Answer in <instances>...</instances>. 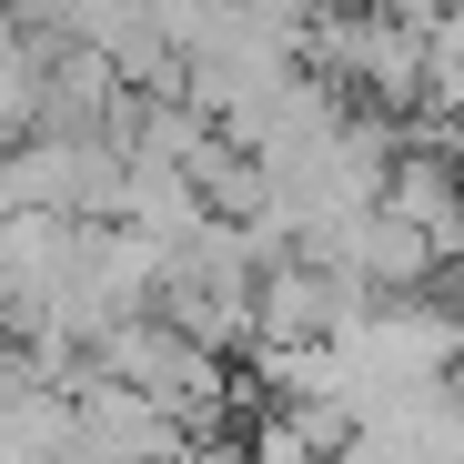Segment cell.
Here are the masks:
<instances>
[{"instance_id":"cell-1","label":"cell","mask_w":464,"mask_h":464,"mask_svg":"<svg viewBox=\"0 0 464 464\" xmlns=\"http://www.w3.org/2000/svg\"><path fill=\"white\" fill-rule=\"evenodd\" d=\"M363 303H373V293L343 283L334 263H314V253H273V263L253 273V353H263V343H334Z\"/></svg>"},{"instance_id":"cell-2","label":"cell","mask_w":464,"mask_h":464,"mask_svg":"<svg viewBox=\"0 0 464 464\" xmlns=\"http://www.w3.org/2000/svg\"><path fill=\"white\" fill-rule=\"evenodd\" d=\"M414 131H464V0L424 31V82H414Z\"/></svg>"},{"instance_id":"cell-3","label":"cell","mask_w":464,"mask_h":464,"mask_svg":"<svg viewBox=\"0 0 464 464\" xmlns=\"http://www.w3.org/2000/svg\"><path fill=\"white\" fill-rule=\"evenodd\" d=\"M243 444H253V464H334V444L303 424L293 404H253L243 414Z\"/></svg>"},{"instance_id":"cell-4","label":"cell","mask_w":464,"mask_h":464,"mask_svg":"<svg viewBox=\"0 0 464 464\" xmlns=\"http://www.w3.org/2000/svg\"><path fill=\"white\" fill-rule=\"evenodd\" d=\"M363 11H373V21H394V31H434L454 0H363Z\"/></svg>"}]
</instances>
